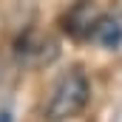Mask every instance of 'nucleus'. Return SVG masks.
<instances>
[{
    "instance_id": "nucleus-1",
    "label": "nucleus",
    "mask_w": 122,
    "mask_h": 122,
    "mask_svg": "<svg viewBox=\"0 0 122 122\" xmlns=\"http://www.w3.org/2000/svg\"><path fill=\"white\" fill-rule=\"evenodd\" d=\"M88 97H91V85H88L85 74L80 68H71L54 82V88L48 94V102H46V117L51 122L74 119L88 105Z\"/></svg>"
},
{
    "instance_id": "nucleus-2",
    "label": "nucleus",
    "mask_w": 122,
    "mask_h": 122,
    "mask_svg": "<svg viewBox=\"0 0 122 122\" xmlns=\"http://www.w3.org/2000/svg\"><path fill=\"white\" fill-rule=\"evenodd\" d=\"M102 20V11L94 0H80L62 14V31L74 40H88L97 31V23Z\"/></svg>"
},
{
    "instance_id": "nucleus-3",
    "label": "nucleus",
    "mask_w": 122,
    "mask_h": 122,
    "mask_svg": "<svg viewBox=\"0 0 122 122\" xmlns=\"http://www.w3.org/2000/svg\"><path fill=\"white\" fill-rule=\"evenodd\" d=\"M94 40L99 46H105V48H117L122 43V26L117 20H111V17L102 14V20L97 23V31H94Z\"/></svg>"
},
{
    "instance_id": "nucleus-4",
    "label": "nucleus",
    "mask_w": 122,
    "mask_h": 122,
    "mask_svg": "<svg viewBox=\"0 0 122 122\" xmlns=\"http://www.w3.org/2000/svg\"><path fill=\"white\" fill-rule=\"evenodd\" d=\"M0 122H11V119H9V117H6V114H3V117H0Z\"/></svg>"
}]
</instances>
